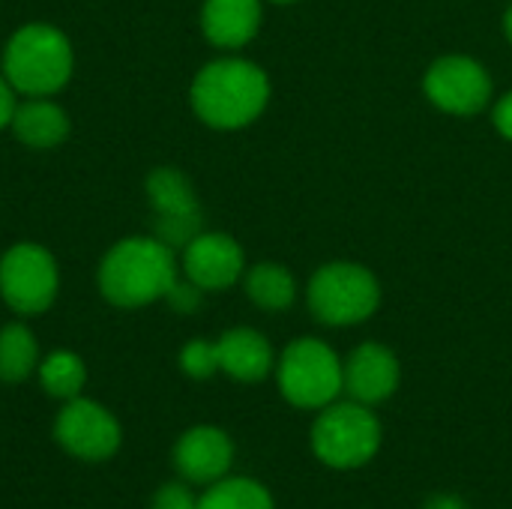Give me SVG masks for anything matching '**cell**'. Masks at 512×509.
<instances>
[{
    "mask_svg": "<svg viewBox=\"0 0 512 509\" xmlns=\"http://www.w3.org/2000/svg\"><path fill=\"white\" fill-rule=\"evenodd\" d=\"M195 117L216 132L252 126L270 105L267 72L246 57H216L204 63L189 84Z\"/></svg>",
    "mask_w": 512,
    "mask_h": 509,
    "instance_id": "cell-1",
    "label": "cell"
},
{
    "mask_svg": "<svg viewBox=\"0 0 512 509\" xmlns=\"http://www.w3.org/2000/svg\"><path fill=\"white\" fill-rule=\"evenodd\" d=\"M180 279V261L171 246L153 234L117 240L99 261L96 285L105 303L117 309H144L168 297Z\"/></svg>",
    "mask_w": 512,
    "mask_h": 509,
    "instance_id": "cell-2",
    "label": "cell"
},
{
    "mask_svg": "<svg viewBox=\"0 0 512 509\" xmlns=\"http://www.w3.org/2000/svg\"><path fill=\"white\" fill-rule=\"evenodd\" d=\"M0 72L18 96H54L75 72L72 39L48 21H27L3 45Z\"/></svg>",
    "mask_w": 512,
    "mask_h": 509,
    "instance_id": "cell-3",
    "label": "cell"
},
{
    "mask_svg": "<svg viewBox=\"0 0 512 509\" xmlns=\"http://www.w3.org/2000/svg\"><path fill=\"white\" fill-rule=\"evenodd\" d=\"M381 444L384 429L375 408L354 399L330 402L318 411L309 429L312 456L333 471H357L369 465L378 456Z\"/></svg>",
    "mask_w": 512,
    "mask_h": 509,
    "instance_id": "cell-4",
    "label": "cell"
},
{
    "mask_svg": "<svg viewBox=\"0 0 512 509\" xmlns=\"http://www.w3.org/2000/svg\"><path fill=\"white\" fill-rule=\"evenodd\" d=\"M273 375L282 399L300 411H321L345 393V360L315 336L288 342Z\"/></svg>",
    "mask_w": 512,
    "mask_h": 509,
    "instance_id": "cell-5",
    "label": "cell"
},
{
    "mask_svg": "<svg viewBox=\"0 0 512 509\" xmlns=\"http://www.w3.org/2000/svg\"><path fill=\"white\" fill-rule=\"evenodd\" d=\"M306 306L324 327H357L378 312L381 282L357 261H330L312 273Z\"/></svg>",
    "mask_w": 512,
    "mask_h": 509,
    "instance_id": "cell-6",
    "label": "cell"
},
{
    "mask_svg": "<svg viewBox=\"0 0 512 509\" xmlns=\"http://www.w3.org/2000/svg\"><path fill=\"white\" fill-rule=\"evenodd\" d=\"M60 294L54 255L33 240L12 243L0 255V300L21 318L45 315Z\"/></svg>",
    "mask_w": 512,
    "mask_h": 509,
    "instance_id": "cell-7",
    "label": "cell"
},
{
    "mask_svg": "<svg viewBox=\"0 0 512 509\" xmlns=\"http://www.w3.org/2000/svg\"><path fill=\"white\" fill-rule=\"evenodd\" d=\"M144 192L156 216L153 237L174 252H183V246L204 231V213L192 180L174 165H156L144 180Z\"/></svg>",
    "mask_w": 512,
    "mask_h": 509,
    "instance_id": "cell-8",
    "label": "cell"
},
{
    "mask_svg": "<svg viewBox=\"0 0 512 509\" xmlns=\"http://www.w3.org/2000/svg\"><path fill=\"white\" fill-rule=\"evenodd\" d=\"M423 93L444 114L474 117L492 102V75L468 54H444L426 69Z\"/></svg>",
    "mask_w": 512,
    "mask_h": 509,
    "instance_id": "cell-9",
    "label": "cell"
},
{
    "mask_svg": "<svg viewBox=\"0 0 512 509\" xmlns=\"http://www.w3.org/2000/svg\"><path fill=\"white\" fill-rule=\"evenodd\" d=\"M54 441L81 462H105L123 444V429L117 417L93 399H69L57 411Z\"/></svg>",
    "mask_w": 512,
    "mask_h": 509,
    "instance_id": "cell-10",
    "label": "cell"
},
{
    "mask_svg": "<svg viewBox=\"0 0 512 509\" xmlns=\"http://www.w3.org/2000/svg\"><path fill=\"white\" fill-rule=\"evenodd\" d=\"M180 273L207 291H228L246 273L243 246L222 231H201L180 252Z\"/></svg>",
    "mask_w": 512,
    "mask_h": 509,
    "instance_id": "cell-11",
    "label": "cell"
},
{
    "mask_svg": "<svg viewBox=\"0 0 512 509\" xmlns=\"http://www.w3.org/2000/svg\"><path fill=\"white\" fill-rule=\"evenodd\" d=\"M234 441L219 426H192L174 444V468L186 483L210 486L231 474Z\"/></svg>",
    "mask_w": 512,
    "mask_h": 509,
    "instance_id": "cell-12",
    "label": "cell"
},
{
    "mask_svg": "<svg viewBox=\"0 0 512 509\" xmlns=\"http://www.w3.org/2000/svg\"><path fill=\"white\" fill-rule=\"evenodd\" d=\"M399 381H402L399 357L381 342H363L345 360V393L348 399L363 402L369 408H378L387 399H393Z\"/></svg>",
    "mask_w": 512,
    "mask_h": 509,
    "instance_id": "cell-13",
    "label": "cell"
},
{
    "mask_svg": "<svg viewBox=\"0 0 512 509\" xmlns=\"http://www.w3.org/2000/svg\"><path fill=\"white\" fill-rule=\"evenodd\" d=\"M264 21V0H204L201 33L213 48L237 51L246 48Z\"/></svg>",
    "mask_w": 512,
    "mask_h": 509,
    "instance_id": "cell-14",
    "label": "cell"
},
{
    "mask_svg": "<svg viewBox=\"0 0 512 509\" xmlns=\"http://www.w3.org/2000/svg\"><path fill=\"white\" fill-rule=\"evenodd\" d=\"M219 372L240 384H261L276 369V351L270 339L252 327H231L216 339Z\"/></svg>",
    "mask_w": 512,
    "mask_h": 509,
    "instance_id": "cell-15",
    "label": "cell"
},
{
    "mask_svg": "<svg viewBox=\"0 0 512 509\" xmlns=\"http://www.w3.org/2000/svg\"><path fill=\"white\" fill-rule=\"evenodd\" d=\"M9 132L21 141V147L42 153V150H57L69 138L72 120L66 108L57 105L51 96H24L15 105Z\"/></svg>",
    "mask_w": 512,
    "mask_h": 509,
    "instance_id": "cell-16",
    "label": "cell"
},
{
    "mask_svg": "<svg viewBox=\"0 0 512 509\" xmlns=\"http://www.w3.org/2000/svg\"><path fill=\"white\" fill-rule=\"evenodd\" d=\"M246 297L264 312H288L297 300V279L285 264L258 261L243 273Z\"/></svg>",
    "mask_w": 512,
    "mask_h": 509,
    "instance_id": "cell-17",
    "label": "cell"
},
{
    "mask_svg": "<svg viewBox=\"0 0 512 509\" xmlns=\"http://www.w3.org/2000/svg\"><path fill=\"white\" fill-rule=\"evenodd\" d=\"M42 363L39 342L33 330L21 321H12L0 327V381L3 384H21L30 375H36Z\"/></svg>",
    "mask_w": 512,
    "mask_h": 509,
    "instance_id": "cell-18",
    "label": "cell"
},
{
    "mask_svg": "<svg viewBox=\"0 0 512 509\" xmlns=\"http://www.w3.org/2000/svg\"><path fill=\"white\" fill-rule=\"evenodd\" d=\"M36 375H39L42 390L51 399H60V402L78 399L84 393V384H87L84 360L75 351H66V348H57V351L45 354Z\"/></svg>",
    "mask_w": 512,
    "mask_h": 509,
    "instance_id": "cell-19",
    "label": "cell"
},
{
    "mask_svg": "<svg viewBox=\"0 0 512 509\" xmlns=\"http://www.w3.org/2000/svg\"><path fill=\"white\" fill-rule=\"evenodd\" d=\"M198 509H276L270 489L252 477H222L198 498Z\"/></svg>",
    "mask_w": 512,
    "mask_h": 509,
    "instance_id": "cell-20",
    "label": "cell"
},
{
    "mask_svg": "<svg viewBox=\"0 0 512 509\" xmlns=\"http://www.w3.org/2000/svg\"><path fill=\"white\" fill-rule=\"evenodd\" d=\"M180 372L192 381H207L219 372V351L210 339H192L180 348Z\"/></svg>",
    "mask_w": 512,
    "mask_h": 509,
    "instance_id": "cell-21",
    "label": "cell"
},
{
    "mask_svg": "<svg viewBox=\"0 0 512 509\" xmlns=\"http://www.w3.org/2000/svg\"><path fill=\"white\" fill-rule=\"evenodd\" d=\"M201 300H204V291H201L195 282H189L183 273H180V279L171 285V291H168V297H165V303H168L177 315H192V312L201 306Z\"/></svg>",
    "mask_w": 512,
    "mask_h": 509,
    "instance_id": "cell-22",
    "label": "cell"
},
{
    "mask_svg": "<svg viewBox=\"0 0 512 509\" xmlns=\"http://www.w3.org/2000/svg\"><path fill=\"white\" fill-rule=\"evenodd\" d=\"M150 509H198V498L186 483H165L156 489Z\"/></svg>",
    "mask_w": 512,
    "mask_h": 509,
    "instance_id": "cell-23",
    "label": "cell"
},
{
    "mask_svg": "<svg viewBox=\"0 0 512 509\" xmlns=\"http://www.w3.org/2000/svg\"><path fill=\"white\" fill-rule=\"evenodd\" d=\"M492 123H495L501 138L512 141V90L492 105Z\"/></svg>",
    "mask_w": 512,
    "mask_h": 509,
    "instance_id": "cell-24",
    "label": "cell"
},
{
    "mask_svg": "<svg viewBox=\"0 0 512 509\" xmlns=\"http://www.w3.org/2000/svg\"><path fill=\"white\" fill-rule=\"evenodd\" d=\"M15 105H18V93L12 90V84H9L6 75L0 72V132L9 129L12 114H15Z\"/></svg>",
    "mask_w": 512,
    "mask_h": 509,
    "instance_id": "cell-25",
    "label": "cell"
},
{
    "mask_svg": "<svg viewBox=\"0 0 512 509\" xmlns=\"http://www.w3.org/2000/svg\"><path fill=\"white\" fill-rule=\"evenodd\" d=\"M423 509H468V504L456 492H435L426 498Z\"/></svg>",
    "mask_w": 512,
    "mask_h": 509,
    "instance_id": "cell-26",
    "label": "cell"
},
{
    "mask_svg": "<svg viewBox=\"0 0 512 509\" xmlns=\"http://www.w3.org/2000/svg\"><path fill=\"white\" fill-rule=\"evenodd\" d=\"M504 36H507V42L512 45V3L510 9L504 12Z\"/></svg>",
    "mask_w": 512,
    "mask_h": 509,
    "instance_id": "cell-27",
    "label": "cell"
},
{
    "mask_svg": "<svg viewBox=\"0 0 512 509\" xmlns=\"http://www.w3.org/2000/svg\"><path fill=\"white\" fill-rule=\"evenodd\" d=\"M267 3H279V6H288V3H297V0H267Z\"/></svg>",
    "mask_w": 512,
    "mask_h": 509,
    "instance_id": "cell-28",
    "label": "cell"
}]
</instances>
